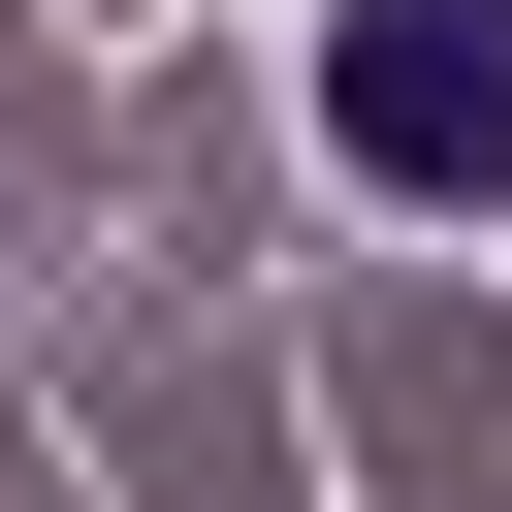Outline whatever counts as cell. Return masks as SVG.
<instances>
[{
  "label": "cell",
  "instance_id": "cell-1",
  "mask_svg": "<svg viewBox=\"0 0 512 512\" xmlns=\"http://www.w3.org/2000/svg\"><path fill=\"white\" fill-rule=\"evenodd\" d=\"M352 192H512V0H320Z\"/></svg>",
  "mask_w": 512,
  "mask_h": 512
}]
</instances>
